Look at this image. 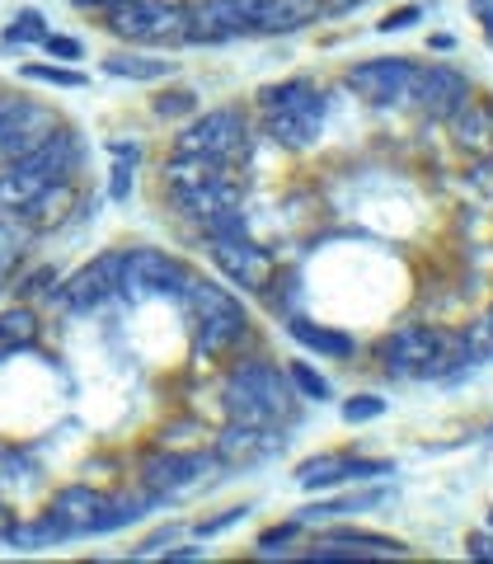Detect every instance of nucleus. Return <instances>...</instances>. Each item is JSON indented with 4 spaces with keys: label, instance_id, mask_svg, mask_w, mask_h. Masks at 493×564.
<instances>
[{
    "label": "nucleus",
    "instance_id": "1",
    "mask_svg": "<svg viewBox=\"0 0 493 564\" xmlns=\"http://www.w3.org/2000/svg\"><path fill=\"white\" fill-rule=\"evenodd\" d=\"M221 404L231 423H259V429H282L296 410V386L287 372H277L269 358H240L221 386Z\"/></svg>",
    "mask_w": 493,
    "mask_h": 564
},
{
    "label": "nucleus",
    "instance_id": "2",
    "mask_svg": "<svg viewBox=\"0 0 493 564\" xmlns=\"http://www.w3.org/2000/svg\"><path fill=\"white\" fill-rule=\"evenodd\" d=\"M381 362L385 372L399 381H432V377H451L456 367H470V348L461 334L432 329V325H399L391 339L381 344Z\"/></svg>",
    "mask_w": 493,
    "mask_h": 564
},
{
    "label": "nucleus",
    "instance_id": "3",
    "mask_svg": "<svg viewBox=\"0 0 493 564\" xmlns=\"http://www.w3.org/2000/svg\"><path fill=\"white\" fill-rule=\"evenodd\" d=\"M80 165V137L66 128H57V137L43 141L39 151L20 155V161H6V170H0V207L6 212H20L24 203H33L47 184L57 180H70V170Z\"/></svg>",
    "mask_w": 493,
    "mask_h": 564
},
{
    "label": "nucleus",
    "instance_id": "4",
    "mask_svg": "<svg viewBox=\"0 0 493 564\" xmlns=\"http://www.w3.org/2000/svg\"><path fill=\"white\" fill-rule=\"evenodd\" d=\"M179 296L193 306V321H198L193 344H198L202 358H226V352L240 348V339L250 334V315H244V306L226 288H217V282L188 273Z\"/></svg>",
    "mask_w": 493,
    "mask_h": 564
},
{
    "label": "nucleus",
    "instance_id": "5",
    "mask_svg": "<svg viewBox=\"0 0 493 564\" xmlns=\"http://www.w3.org/2000/svg\"><path fill=\"white\" fill-rule=\"evenodd\" d=\"M259 109H263V132L287 151L310 147V141L325 132V95L306 80L269 85V90L259 95Z\"/></svg>",
    "mask_w": 493,
    "mask_h": 564
},
{
    "label": "nucleus",
    "instance_id": "6",
    "mask_svg": "<svg viewBox=\"0 0 493 564\" xmlns=\"http://www.w3.org/2000/svg\"><path fill=\"white\" fill-rule=\"evenodd\" d=\"M174 151L207 155V161H221V165H240L244 155H250V118H244L235 104L211 109L202 118L184 122V132H174Z\"/></svg>",
    "mask_w": 493,
    "mask_h": 564
},
{
    "label": "nucleus",
    "instance_id": "7",
    "mask_svg": "<svg viewBox=\"0 0 493 564\" xmlns=\"http://www.w3.org/2000/svg\"><path fill=\"white\" fill-rule=\"evenodd\" d=\"M103 29L122 43H141V47H161V43H184L188 20L179 6H165V0H118L109 10Z\"/></svg>",
    "mask_w": 493,
    "mask_h": 564
},
{
    "label": "nucleus",
    "instance_id": "8",
    "mask_svg": "<svg viewBox=\"0 0 493 564\" xmlns=\"http://www.w3.org/2000/svg\"><path fill=\"white\" fill-rule=\"evenodd\" d=\"M414 80H418V62L409 57H372V62H358L343 70V85L352 95H362L366 104H409L414 95Z\"/></svg>",
    "mask_w": 493,
    "mask_h": 564
},
{
    "label": "nucleus",
    "instance_id": "9",
    "mask_svg": "<svg viewBox=\"0 0 493 564\" xmlns=\"http://www.w3.org/2000/svg\"><path fill=\"white\" fill-rule=\"evenodd\" d=\"M217 452H146L141 456V485L155 499H179V494L198 489L207 470H217Z\"/></svg>",
    "mask_w": 493,
    "mask_h": 564
},
{
    "label": "nucleus",
    "instance_id": "10",
    "mask_svg": "<svg viewBox=\"0 0 493 564\" xmlns=\"http://www.w3.org/2000/svg\"><path fill=\"white\" fill-rule=\"evenodd\" d=\"M259 6L263 0H198V6L184 10L188 20L184 43H226L240 39V33H254Z\"/></svg>",
    "mask_w": 493,
    "mask_h": 564
},
{
    "label": "nucleus",
    "instance_id": "11",
    "mask_svg": "<svg viewBox=\"0 0 493 564\" xmlns=\"http://www.w3.org/2000/svg\"><path fill=\"white\" fill-rule=\"evenodd\" d=\"M207 254L244 292H263L273 282V259L250 236H207Z\"/></svg>",
    "mask_w": 493,
    "mask_h": 564
},
{
    "label": "nucleus",
    "instance_id": "12",
    "mask_svg": "<svg viewBox=\"0 0 493 564\" xmlns=\"http://www.w3.org/2000/svg\"><path fill=\"white\" fill-rule=\"evenodd\" d=\"M235 165H221V170H211L207 180H198V184H188V188H174L169 193V203L184 212L188 221H211L217 212H226V207H240V198H244V180L240 174H231Z\"/></svg>",
    "mask_w": 493,
    "mask_h": 564
},
{
    "label": "nucleus",
    "instance_id": "13",
    "mask_svg": "<svg viewBox=\"0 0 493 564\" xmlns=\"http://www.w3.org/2000/svg\"><path fill=\"white\" fill-rule=\"evenodd\" d=\"M122 250H109V254H95L85 269H76L66 278V288H62V302L66 311H95L103 306L113 292H122Z\"/></svg>",
    "mask_w": 493,
    "mask_h": 564
},
{
    "label": "nucleus",
    "instance_id": "14",
    "mask_svg": "<svg viewBox=\"0 0 493 564\" xmlns=\"http://www.w3.org/2000/svg\"><path fill=\"white\" fill-rule=\"evenodd\" d=\"M184 278V263L169 259L165 250H128V259H122V292L132 296H179Z\"/></svg>",
    "mask_w": 493,
    "mask_h": 564
},
{
    "label": "nucleus",
    "instance_id": "15",
    "mask_svg": "<svg viewBox=\"0 0 493 564\" xmlns=\"http://www.w3.org/2000/svg\"><path fill=\"white\" fill-rule=\"evenodd\" d=\"M282 447H287V433L282 429H259V423H231V429H221L217 437V462L226 470H250L259 462H269V456H277Z\"/></svg>",
    "mask_w": 493,
    "mask_h": 564
},
{
    "label": "nucleus",
    "instance_id": "16",
    "mask_svg": "<svg viewBox=\"0 0 493 564\" xmlns=\"http://www.w3.org/2000/svg\"><path fill=\"white\" fill-rule=\"evenodd\" d=\"M62 128V118L39 99H20V109L10 113V122L0 128V161H20V155L39 151L43 141H52Z\"/></svg>",
    "mask_w": 493,
    "mask_h": 564
},
{
    "label": "nucleus",
    "instance_id": "17",
    "mask_svg": "<svg viewBox=\"0 0 493 564\" xmlns=\"http://www.w3.org/2000/svg\"><path fill=\"white\" fill-rule=\"evenodd\" d=\"M465 99H474V90L456 66H418V80H414V95H409V104L418 113L447 122Z\"/></svg>",
    "mask_w": 493,
    "mask_h": 564
},
{
    "label": "nucleus",
    "instance_id": "18",
    "mask_svg": "<svg viewBox=\"0 0 493 564\" xmlns=\"http://www.w3.org/2000/svg\"><path fill=\"white\" fill-rule=\"evenodd\" d=\"M103 508H109V499H103L99 489L90 485H66L52 494V503H47V518L62 527V536H99V527H103Z\"/></svg>",
    "mask_w": 493,
    "mask_h": 564
},
{
    "label": "nucleus",
    "instance_id": "19",
    "mask_svg": "<svg viewBox=\"0 0 493 564\" xmlns=\"http://www.w3.org/2000/svg\"><path fill=\"white\" fill-rule=\"evenodd\" d=\"M409 545L395 536H362V532H325L306 551V560H404Z\"/></svg>",
    "mask_w": 493,
    "mask_h": 564
},
{
    "label": "nucleus",
    "instance_id": "20",
    "mask_svg": "<svg viewBox=\"0 0 493 564\" xmlns=\"http://www.w3.org/2000/svg\"><path fill=\"white\" fill-rule=\"evenodd\" d=\"M451 141L470 155H493V99H465L451 118Z\"/></svg>",
    "mask_w": 493,
    "mask_h": 564
},
{
    "label": "nucleus",
    "instance_id": "21",
    "mask_svg": "<svg viewBox=\"0 0 493 564\" xmlns=\"http://www.w3.org/2000/svg\"><path fill=\"white\" fill-rule=\"evenodd\" d=\"M70 207H76V193H70V180H57L47 184L39 198L20 207V217L33 226V231H52V226H62L70 217Z\"/></svg>",
    "mask_w": 493,
    "mask_h": 564
},
{
    "label": "nucleus",
    "instance_id": "22",
    "mask_svg": "<svg viewBox=\"0 0 493 564\" xmlns=\"http://www.w3.org/2000/svg\"><path fill=\"white\" fill-rule=\"evenodd\" d=\"M287 334L302 348H310V352H320V358H352V352H358V344L348 339L343 329H325V325H315V321H302V315H292L287 321Z\"/></svg>",
    "mask_w": 493,
    "mask_h": 564
},
{
    "label": "nucleus",
    "instance_id": "23",
    "mask_svg": "<svg viewBox=\"0 0 493 564\" xmlns=\"http://www.w3.org/2000/svg\"><path fill=\"white\" fill-rule=\"evenodd\" d=\"M310 14H320V0H263L254 33H292L310 24Z\"/></svg>",
    "mask_w": 493,
    "mask_h": 564
},
{
    "label": "nucleus",
    "instance_id": "24",
    "mask_svg": "<svg viewBox=\"0 0 493 564\" xmlns=\"http://www.w3.org/2000/svg\"><path fill=\"white\" fill-rule=\"evenodd\" d=\"M29 245H33V226L20 212H6V217H0V288H6V278L29 259Z\"/></svg>",
    "mask_w": 493,
    "mask_h": 564
},
{
    "label": "nucleus",
    "instance_id": "25",
    "mask_svg": "<svg viewBox=\"0 0 493 564\" xmlns=\"http://www.w3.org/2000/svg\"><path fill=\"white\" fill-rule=\"evenodd\" d=\"M103 76H118V80H169L174 76V62L165 57H141V52H113V57H103Z\"/></svg>",
    "mask_w": 493,
    "mask_h": 564
},
{
    "label": "nucleus",
    "instance_id": "26",
    "mask_svg": "<svg viewBox=\"0 0 493 564\" xmlns=\"http://www.w3.org/2000/svg\"><path fill=\"white\" fill-rule=\"evenodd\" d=\"M155 508V494L141 485L136 494H118V499H109V508H103V527L99 532H122V527H132V522H141Z\"/></svg>",
    "mask_w": 493,
    "mask_h": 564
},
{
    "label": "nucleus",
    "instance_id": "27",
    "mask_svg": "<svg viewBox=\"0 0 493 564\" xmlns=\"http://www.w3.org/2000/svg\"><path fill=\"white\" fill-rule=\"evenodd\" d=\"M343 480H352L348 456H310V462L296 470V485H302V489H333Z\"/></svg>",
    "mask_w": 493,
    "mask_h": 564
},
{
    "label": "nucleus",
    "instance_id": "28",
    "mask_svg": "<svg viewBox=\"0 0 493 564\" xmlns=\"http://www.w3.org/2000/svg\"><path fill=\"white\" fill-rule=\"evenodd\" d=\"M6 541L14 545V551H47V545H57L66 536H62V527L43 513V522H10L6 527Z\"/></svg>",
    "mask_w": 493,
    "mask_h": 564
},
{
    "label": "nucleus",
    "instance_id": "29",
    "mask_svg": "<svg viewBox=\"0 0 493 564\" xmlns=\"http://www.w3.org/2000/svg\"><path fill=\"white\" fill-rule=\"evenodd\" d=\"M39 339V315L29 306H14V311H0V348H24Z\"/></svg>",
    "mask_w": 493,
    "mask_h": 564
},
{
    "label": "nucleus",
    "instance_id": "30",
    "mask_svg": "<svg viewBox=\"0 0 493 564\" xmlns=\"http://www.w3.org/2000/svg\"><path fill=\"white\" fill-rule=\"evenodd\" d=\"M179 541H188V527L184 522H165V527H155L141 545H132V560H169V551Z\"/></svg>",
    "mask_w": 493,
    "mask_h": 564
},
{
    "label": "nucleus",
    "instance_id": "31",
    "mask_svg": "<svg viewBox=\"0 0 493 564\" xmlns=\"http://www.w3.org/2000/svg\"><path fill=\"white\" fill-rule=\"evenodd\" d=\"M132 161H136V147H128V141H118L113 147V174H109V193L113 203H122L132 193Z\"/></svg>",
    "mask_w": 493,
    "mask_h": 564
},
{
    "label": "nucleus",
    "instance_id": "32",
    "mask_svg": "<svg viewBox=\"0 0 493 564\" xmlns=\"http://www.w3.org/2000/svg\"><path fill=\"white\" fill-rule=\"evenodd\" d=\"M470 348V362H489L493 358V311H484L480 321H470V329L461 334Z\"/></svg>",
    "mask_w": 493,
    "mask_h": 564
},
{
    "label": "nucleus",
    "instance_id": "33",
    "mask_svg": "<svg viewBox=\"0 0 493 564\" xmlns=\"http://www.w3.org/2000/svg\"><path fill=\"white\" fill-rule=\"evenodd\" d=\"M287 377H292V386H296V395H306L310 404H325V400H329V381L315 372L310 362H292Z\"/></svg>",
    "mask_w": 493,
    "mask_h": 564
},
{
    "label": "nucleus",
    "instance_id": "34",
    "mask_svg": "<svg viewBox=\"0 0 493 564\" xmlns=\"http://www.w3.org/2000/svg\"><path fill=\"white\" fill-rule=\"evenodd\" d=\"M47 39V20H43V10H24V14H14V24L6 29V43H43Z\"/></svg>",
    "mask_w": 493,
    "mask_h": 564
},
{
    "label": "nucleus",
    "instance_id": "35",
    "mask_svg": "<svg viewBox=\"0 0 493 564\" xmlns=\"http://www.w3.org/2000/svg\"><path fill=\"white\" fill-rule=\"evenodd\" d=\"M24 80L62 85V90H80V85H85V76H80V70H62V66H39V62H29V66H24Z\"/></svg>",
    "mask_w": 493,
    "mask_h": 564
},
{
    "label": "nucleus",
    "instance_id": "36",
    "mask_svg": "<svg viewBox=\"0 0 493 564\" xmlns=\"http://www.w3.org/2000/svg\"><path fill=\"white\" fill-rule=\"evenodd\" d=\"M296 536H302V522H277V527H269V532H263L259 536V555H277L282 551V545H287V541H296Z\"/></svg>",
    "mask_w": 493,
    "mask_h": 564
},
{
    "label": "nucleus",
    "instance_id": "37",
    "mask_svg": "<svg viewBox=\"0 0 493 564\" xmlns=\"http://www.w3.org/2000/svg\"><path fill=\"white\" fill-rule=\"evenodd\" d=\"M381 414H385L381 395H352V400H343V419L348 423H366V419H381Z\"/></svg>",
    "mask_w": 493,
    "mask_h": 564
},
{
    "label": "nucleus",
    "instance_id": "38",
    "mask_svg": "<svg viewBox=\"0 0 493 564\" xmlns=\"http://www.w3.org/2000/svg\"><path fill=\"white\" fill-rule=\"evenodd\" d=\"M193 109H198V95H193V90H174L165 99H155V113H161V118H184Z\"/></svg>",
    "mask_w": 493,
    "mask_h": 564
},
{
    "label": "nucleus",
    "instance_id": "39",
    "mask_svg": "<svg viewBox=\"0 0 493 564\" xmlns=\"http://www.w3.org/2000/svg\"><path fill=\"white\" fill-rule=\"evenodd\" d=\"M244 518H250V503H240V508H231V513H217V518L198 522V527H193V536H217V532H226V527H235Z\"/></svg>",
    "mask_w": 493,
    "mask_h": 564
},
{
    "label": "nucleus",
    "instance_id": "40",
    "mask_svg": "<svg viewBox=\"0 0 493 564\" xmlns=\"http://www.w3.org/2000/svg\"><path fill=\"white\" fill-rule=\"evenodd\" d=\"M43 47H47V57H57V62H76L80 57V43L76 39H62V33H47Z\"/></svg>",
    "mask_w": 493,
    "mask_h": 564
},
{
    "label": "nucleus",
    "instance_id": "41",
    "mask_svg": "<svg viewBox=\"0 0 493 564\" xmlns=\"http://www.w3.org/2000/svg\"><path fill=\"white\" fill-rule=\"evenodd\" d=\"M423 20V10L418 6H404V10H395L391 20H381V33H399V29H409V24H418Z\"/></svg>",
    "mask_w": 493,
    "mask_h": 564
},
{
    "label": "nucleus",
    "instance_id": "42",
    "mask_svg": "<svg viewBox=\"0 0 493 564\" xmlns=\"http://www.w3.org/2000/svg\"><path fill=\"white\" fill-rule=\"evenodd\" d=\"M470 184L493 198V155H480V161H474V170H470Z\"/></svg>",
    "mask_w": 493,
    "mask_h": 564
},
{
    "label": "nucleus",
    "instance_id": "43",
    "mask_svg": "<svg viewBox=\"0 0 493 564\" xmlns=\"http://www.w3.org/2000/svg\"><path fill=\"white\" fill-rule=\"evenodd\" d=\"M470 560H493V536H484V532H474L470 541Z\"/></svg>",
    "mask_w": 493,
    "mask_h": 564
},
{
    "label": "nucleus",
    "instance_id": "44",
    "mask_svg": "<svg viewBox=\"0 0 493 564\" xmlns=\"http://www.w3.org/2000/svg\"><path fill=\"white\" fill-rule=\"evenodd\" d=\"M20 109V95H10V90H0V128L10 122V113Z\"/></svg>",
    "mask_w": 493,
    "mask_h": 564
},
{
    "label": "nucleus",
    "instance_id": "45",
    "mask_svg": "<svg viewBox=\"0 0 493 564\" xmlns=\"http://www.w3.org/2000/svg\"><path fill=\"white\" fill-rule=\"evenodd\" d=\"M47 282H52V269H39V273H33V278H29V296H33V292H43V288H47Z\"/></svg>",
    "mask_w": 493,
    "mask_h": 564
},
{
    "label": "nucleus",
    "instance_id": "46",
    "mask_svg": "<svg viewBox=\"0 0 493 564\" xmlns=\"http://www.w3.org/2000/svg\"><path fill=\"white\" fill-rule=\"evenodd\" d=\"M70 6H76V10H113L118 0H70Z\"/></svg>",
    "mask_w": 493,
    "mask_h": 564
},
{
    "label": "nucleus",
    "instance_id": "47",
    "mask_svg": "<svg viewBox=\"0 0 493 564\" xmlns=\"http://www.w3.org/2000/svg\"><path fill=\"white\" fill-rule=\"evenodd\" d=\"M432 52H451L456 47V39H451V33H432V43H428Z\"/></svg>",
    "mask_w": 493,
    "mask_h": 564
},
{
    "label": "nucleus",
    "instance_id": "48",
    "mask_svg": "<svg viewBox=\"0 0 493 564\" xmlns=\"http://www.w3.org/2000/svg\"><path fill=\"white\" fill-rule=\"evenodd\" d=\"M325 10H352V6H362V0H320Z\"/></svg>",
    "mask_w": 493,
    "mask_h": 564
},
{
    "label": "nucleus",
    "instance_id": "49",
    "mask_svg": "<svg viewBox=\"0 0 493 564\" xmlns=\"http://www.w3.org/2000/svg\"><path fill=\"white\" fill-rule=\"evenodd\" d=\"M489 522H493V513H489Z\"/></svg>",
    "mask_w": 493,
    "mask_h": 564
}]
</instances>
